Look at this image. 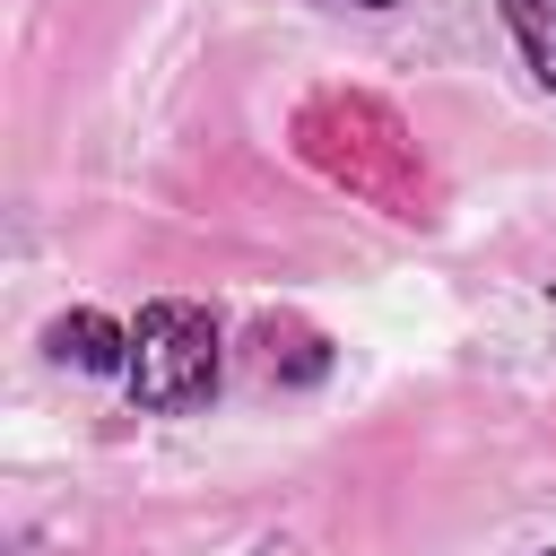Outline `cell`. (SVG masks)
<instances>
[{
    "label": "cell",
    "instance_id": "obj_1",
    "mask_svg": "<svg viewBox=\"0 0 556 556\" xmlns=\"http://www.w3.org/2000/svg\"><path fill=\"white\" fill-rule=\"evenodd\" d=\"M217 391V330L200 304H148L130 330V400L174 417Z\"/></svg>",
    "mask_w": 556,
    "mask_h": 556
},
{
    "label": "cell",
    "instance_id": "obj_2",
    "mask_svg": "<svg viewBox=\"0 0 556 556\" xmlns=\"http://www.w3.org/2000/svg\"><path fill=\"white\" fill-rule=\"evenodd\" d=\"M52 348H61L70 365H87V374H130V330L104 321V313H70V321L52 330Z\"/></svg>",
    "mask_w": 556,
    "mask_h": 556
},
{
    "label": "cell",
    "instance_id": "obj_3",
    "mask_svg": "<svg viewBox=\"0 0 556 556\" xmlns=\"http://www.w3.org/2000/svg\"><path fill=\"white\" fill-rule=\"evenodd\" d=\"M504 26L521 35V52H530V70L556 87V0H504Z\"/></svg>",
    "mask_w": 556,
    "mask_h": 556
},
{
    "label": "cell",
    "instance_id": "obj_4",
    "mask_svg": "<svg viewBox=\"0 0 556 556\" xmlns=\"http://www.w3.org/2000/svg\"><path fill=\"white\" fill-rule=\"evenodd\" d=\"M365 9H382V0H365Z\"/></svg>",
    "mask_w": 556,
    "mask_h": 556
}]
</instances>
